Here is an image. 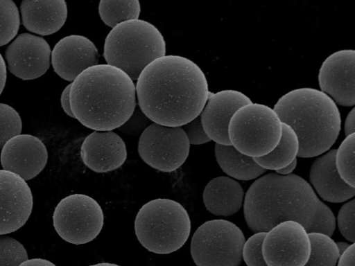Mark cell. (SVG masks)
I'll list each match as a JSON object with an SVG mask.
<instances>
[{
  "mask_svg": "<svg viewBox=\"0 0 355 266\" xmlns=\"http://www.w3.org/2000/svg\"><path fill=\"white\" fill-rule=\"evenodd\" d=\"M135 89L141 112L150 121L168 127H182L200 116L211 94L201 68L175 55H165L148 64Z\"/></svg>",
  "mask_w": 355,
  "mask_h": 266,
  "instance_id": "1",
  "label": "cell"
},
{
  "mask_svg": "<svg viewBox=\"0 0 355 266\" xmlns=\"http://www.w3.org/2000/svg\"><path fill=\"white\" fill-rule=\"evenodd\" d=\"M243 213L254 232L267 231L286 220L300 222L309 233L331 236L336 229L331 209L306 180L295 174L268 173L257 178L245 195Z\"/></svg>",
  "mask_w": 355,
  "mask_h": 266,
  "instance_id": "2",
  "label": "cell"
},
{
  "mask_svg": "<svg viewBox=\"0 0 355 266\" xmlns=\"http://www.w3.org/2000/svg\"><path fill=\"white\" fill-rule=\"evenodd\" d=\"M73 118L94 131H112L123 125L137 106L133 80L108 64H98L80 73L71 83Z\"/></svg>",
  "mask_w": 355,
  "mask_h": 266,
  "instance_id": "3",
  "label": "cell"
},
{
  "mask_svg": "<svg viewBox=\"0 0 355 266\" xmlns=\"http://www.w3.org/2000/svg\"><path fill=\"white\" fill-rule=\"evenodd\" d=\"M273 109L297 135L300 157L321 155L331 148L339 136L341 116L338 107L318 89H292L277 100Z\"/></svg>",
  "mask_w": 355,
  "mask_h": 266,
  "instance_id": "4",
  "label": "cell"
},
{
  "mask_svg": "<svg viewBox=\"0 0 355 266\" xmlns=\"http://www.w3.org/2000/svg\"><path fill=\"white\" fill-rule=\"evenodd\" d=\"M166 55V42L159 29L149 21L132 19L111 29L104 43L107 64L114 66L137 80L151 62Z\"/></svg>",
  "mask_w": 355,
  "mask_h": 266,
  "instance_id": "5",
  "label": "cell"
},
{
  "mask_svg": "<svg viewBox=\"0 0 355 266\" xmlns=\"http://www.w3.org/2000/svg\"><path fill=\"white\" fill-rule=\"evenodd\" d=\"M191 227L184 206L166 198L144 204L135 220L137 240L145 249L157 254H168L180 249L189 237Z\"/></svg>",
  "mask_w": 355,
  "mask_h": 266,
  "instance_id": "6",
  "label": "cell"
},
{
  "mask_svg": "<svg viewBox=\"0 0 355 266\" xmlns=\"http://www.w3.org/2000/svg\"><path fill=\"white\" fill-rule=\"evenodd\" d=\"M282 134V121L268 105L250 103L241 107L228 125L230 144L242 154L261 157L278 144Z\"/></svg>",
  "mask_w": 355,
  "mask_h": 266,
  "instance_id": "7",
  "label": "cell"
},
{
  "mask_svg": "<svg viewBox=\"0 0 355 266\" xmlns=\"http://www.w3.org/2000/svg\"><path fill=\"white\" fill-rule=\"evenodd\" d=\"M245 241L242 230L232 222L208 220L194 232L191 255L197 266H239Z\"/></svg>",
  "mask_w": 355,
  "mask_h": 266,
  "instance_id": "8",
  "label": "cell"
},
{
  "mask_svg": "<svg viewBox=\"0 0 355 266\" xmlns=\"http://www.w3.org/2000/svg\"><path fill=\"white\" fill-rule=\"evenodd\" d=\"M104 223L99 204L85 194H71L62 199L53 214V224L59 236L73 245H83L95 239Z\"/></svg>",
  "mask_w": 355,
  "mask_h": 266,
  "instance_id": "9",
  "label": "cell"
},
{
  "mask_svg": "<svg viewBox=\"0 0 355 266\" xmlns=\"http://www.w3.org/2000/svg\"><path fill=\"white\" fill-rule=\"evenodd\" d=\"M190 143L181 127H168L153 123L141 133L138 152L149 166L171 172L187 160Z\"/></svg>",
  "mask_w": 355,
  "mask_h": 266,
  "instance_id": "10",
  "label": "cell"
},
{
  "mask_svg": "<svg viewBox=\"0 0 355 266\" xmlns=\"http://www.w3.org/2000/svg\"><path fill=\"white\" fill-rule=\"evenodd\" d=\"M310 254L309 232L300 222L283 221L266 231L262 254L268 266H304Z\"/></svg>",
  "mask_w": 355,
  "mask_h": 266,
  "instance_id": "11",
  "label": "cell"
},
{
  "mask_svg": "<svg viewBox=\"0 0 355 266\" xmlns=\"http://www.w3.org/2000/svg\"><path fill=\"white\" fill-rule=\"evenodd\" d=\"M355 51L342 49L328 55L318 71L320 90L338 105L346 107L355 104Z\"/></svg>",
  "mask_w": 355,
  "mask_h": 266,
  "instance_id": "12",
  "label": "cell"
},
{
  "mask_svg": "<svg viewBox=\"0 0 355 266\" xmlns=\"http://www.w3.org/2000/svg\"><path fill=\"white\" fill-rule=\"evenodd\" d=\"M33 206V194L26 181L14 172L0 170V235L22 227Z\"/></svg>",
  "mask_w": 355,
  "mask_h": 266,
  "instance_id": "13",
  "label": "cell"
},
{
  "mask_svg": "<svg viewBox=\"0 0 355 266\" xmlns=\"http://www.w3.org/2000/svg\"><path fill=\"white\" fill-rule=\"evenodd\" d=\"M51 55L50 46L44 38L27 33L19 35L5 52L9 71L24 80L44 75L50 66Z\"/></svg>",
  "mask_w": 355,
  "mask_h": 266,
  "instance_id": "14",
  "label": "cell"
},
{
  "mask_svg": "<svg viewBox=\"0 0 355 266\" xmlns=\"http://www.w3.org/2000/svg\"><path fill=\"white\" fill-rule=\"evenodd\" d=\"M0 158L3 170L14 172L27 181L43 170L47 163L48 152L39 138L20 134L5 143Z\"/></svg>",
  "mask_w": 355,
  "mask_h": 266,
  "instance_id": "15",
  "label": "cell"
},
{
  "mask_svg": "<svg viewBox=\"0 0 355 266\" xmlns=\"http://www.w3.org/2000/svg\"><path fill=\"white\" fill-rule=\"evenodd\" d=\"M252 102L248 96L236 89L211 93L200 115L204 130L211 141L219 145H231L228 137L230 121L237 109Z\"/></svg>",
  "mask_w": 355,
  "mask_h": 266,
  "instance_id": "16",
  "label": "cell"
},
{
  "mask_svg": "<svg viewBox=\"0 0 355 266\" xmlns=\"http://www.w3.org/2000/svg\"><path fill=\"white\" fill-rule=\"evenodd\" d=\"M94 43L85 36L70 35L60 39L51 51L54 71L62 79L73 82L86 69L98 63Z\"/></svg>",
  "mask_w": 355,
  "mask_h": 266,
  "instance_id": "17",
  "label": "cell"
},
{
  "mask_svg": "<svg viewBox=\"0 0 355 266\" xmlns=\"http://www.w3.org/2000/svg\"><path fill=\"white\" fill-rule=\"evenodd\" d=\"M83 163L98 173L113 171L126 160L127 149L122 138L113 131H94L80 148Z\"/></svg>",
  "mask_w": 355,
  "mask_h": 266,
  "instance_id": "18",
  "label": "cell"
},
{
  "mask_svg": "<svg viewBox=\"0 0 355 266\" xmlns=\"http://www.w3.org/2000/svg\"><path fill=\"white\" fill-rule=\"evenodd\" d=\"M336 149H331L312 163L309 179L314 191L324 200L340 203L355 195V188L346 184L339 175L336 164Z\"/></svg>",
  "mask_w": 355,
  "mask_h": 266,
  "instance_id": "19",
  "label": "cell"
},
{
  "mask_svg": "<svg viewBox=\"0 0 355 266\" xmlns=\"http://www.w3.org/2000/svg\"><path fill=\"white\" fill-rule=\"evenodd\" d=\"M21 21L29 31L49 35L58 31L67 17V5L63 0L22 1L20 4Z\"/></svg>",
  "mask_w": 355,
  "mask_h": 266,
  "instance_id": "20",
  "label": "cell"
},
{
  "mask_svg": "<svg viewBox=\"0 0 355 266\" xmlns=\"http://www.w3.org/2000/svg\"><path fill=\"white\" fill-rule=\"evenodd\" d=\"M241 185L232 177L219 176L205 187L203 202L207 210L218 216H230L237 213L244 201Z\"/></svg>",
  "mask_w": 355,
  "mask_h": 266,
  "instance_id": "21",
  "label": "cell"
},
{
  "mask_svg": "<svg viewBox=\"0 0 355 266\" xmlns=\"http://www.w3.org/2000/svg\"><path fill=\"white\" fill-rule=\"evenodd\" d=\"M215 157L222 170L230 177L248 181L259 177L266 170L260 167L254 159L246 156L232 145H215Z\"/></svg>",
  "mask_w": 355,
  "mask_h": 266,
  "instance_id": "22",
  "label": "cell"
},
{
  "mask_svg": "<svg viewBox=\"0 0 355 266\" xmlns=\"http://www.w3.org/2000/svg\"><path fill=\"white\" fill-rule=\"evenodd\" d=\"M300 141L293 128L282 122V134L277 146L266 155L254 158L264 170L277 171L291 164L298 157Z\"/></svg>",
  "mask_w": 355,
  "mask_h": 266,
  "instance_id": "23",
  "label": "cell"
},
{
  "mask_svg": "<svg viewBox=\"0 0 355 266\" xmlns=\"http://www.w3.org/2000/svg\"><path fill=\"white\" fill-rule=\"evenodd\" d=\"M311 254L304 266H336L340 254L336 242L327 233H309Z\"/></svg>",
  "mask_w": 355,
  "mask_h": 266,
  "instance_id": "24",
  "label": "cell"
},
{
  "mask_svg": "<svg viewBox=\"0 0 355 266\" xmlns=\"http://www.w3.org/2000/svg\"><path fill=\"white\" fill-rule=\"evenodd\" d=\"M141 5L138 0H101L98 4L101 20L112 28L121 22L139 19Z\"/></svg>",
  "mask_w": 355,
  "mask_h": 266,
  "instance_id": "25",
  "label": "cell"
},
{
  "mask_svg": "<svg viewBox=\"0 0 355 266\" xmlns=\"http://www.w3.org/2000/svg\"><path fill=\"white\" fill-rule=\"evenodd\" d=\"M354 143L355 133L344 139L336 151L335 164L342 179L355 188L354 181Z\"/></svg>",
  "mask_w": 355,
  "mask_h": 266,
  "instance_id": "26",
  "label": "cell"
},
{
  "mask_svg": "<svg viewBox=\"0 0 355 266\" xmlns=\"http://www.w3.org/2000/svg\"><path fill=\"white\" fill-rule=\"evenodd\" d=\"M19 26V12L15 2L0 0V46L8 44L15 37Z\"/></svg>",
  "mask_w": 355,
  "mask_h": 266,
  "instance_id": "27",
  "label": "cell"
},
{
  "mask_svg": "<svg viewBox=\"0 0 355 266\" xmlns=\"http://www.w3.org/2000/svg\"><path fill=\"white\" fill-rule=\"evenodd\" d=\"M22 121L18 112L10 105L0 103V149L11 138L20 134Z\"/></svg>",
  "mask_w": 355,
  "mask_h": 266,
  "instance_id": "28",
  "label": "cell"
},
{
  "mask_svg": "<svg viewBox=\"0 0 355 266\" xmlns=\"http://www.w3.org/2000/svg\"><path fill=\"white\" fill-rule=\"evenodd\" d=\"M28 259L26 249L20 242L0 236V266H19Z\"/></svg>",
  "mask_w": 355,
  "mask_h": 266,
  "instance_id": "29",
  "label": "cell"
},
{
  "mask_svg": "<svg viewBox=\"0 0 355 266\" xmlns=\"http://www.w3.org/2000/svg\"><path fill=\"white\" fill-rule=\"evenodd\" d=\"M266 231L255 232L245 240L242 249V260L247 266H268L262 254V244Z\"/></svg>",
  "mask_w": 355,
  "mask_h": 266,
  "instance_id": "30",
  "label": "cell"
},
{
  "mask_svg": "<svg viewBox=\"0 0 355 266\" xmlns=\"http://www.w3.org/2000/svg\"><path fill=\"white\" fill-rule=\"evenodd\" d=\"M354 211L355 201L352 199L340 207L337 216V223L340 233L352 243L355 240Z\"/></svg>",
  "mask_w": 355,
  "mask_h": 266,
  "instance_id": "31",
  "label": "cell"
},
{
  "mask_svg": "<svg viewBox=\"0 0 355 266\" xmlns=\"http://www.w3.org/2000/svg\"><path fill=\"white\" fill-rule=\"evenodd\" d=\"M181 127L186 134L190 145H201L211 141L204 130L200 116H197Z\"/></svg>",
  "mask_w": 355,
  "mask_h": 266,
  "instance_id": "32",
  "label": "cell"
},
{
  "mask_svg": "<svg viewBox=\"0 0 355 266\" xmlns=\"http://www.w3.org/2000/svg\"><path fill=\"white\" fill-rule=\"evenodd\" d=\"M150 120L141 112L139 107H135V111L128 121L119 129L128 134H135L150 125Z\"/></svg>",
  "mask_w": 355,
  "mask_h": 266,
  "instance_id": "33",
  "label": "cell"
},
{
  "mask_svg": "<svg viewBox=\"0 0 355 266\" xmlns=\"http://www.w3.org/2000/svg\"><path fill=\"white\" fill-rule=\"evenodd\" d=\"M354 249L353 242L340 254L336 266H354Z\"/></svg>",
  "mask_w": 355,
  "mask_h": 266,
  "instance_id": "34",
  "label": "cell"
},
{
  "mask_svg": "<svg viewBox=\"0 0 355 266\" xmlns=\"http://www.w3.org/2000/svg\"><path fill=\"white\" fill-rule=\"evenodd\" d=\"M70 88L71 83L65 87V88L63 89L60 96V103L63 111L67 114V115L73 118L70 105Z\"/></svg>",
  "mask_w": 355,
  "mask_h": 266,
  "instance_id": "35",
  "label": "cell"
},
{
  "mask_svg": "<svg viewBox=\"0 0 355 266\" xmlns=\"http://www.w3.org/2000/svg\"><path fill=\"white\" fill-rule=\"evenodd\" d=\"M344 132L345 136L355 133V108L353 107L347 114L345 121Z\"/></svg>",
  "mask_w": 355,
  "mask_h": 266,
  "instance_id": "36",
  "label": "cell"
},
{
  "mask_svg": "<svg viewBox=\"0 0 355 266\" xmlns=\"http://www.w3.org/2000/svg\"><path fill=\"white\" fill-rule=\"evenodd\" d=\"M19 266H56L54 263L49 260L44 258H31L28 259L21 263Z\"/></svg>",
  "mask_w": 355,
  "mask_h": 266,
  "instance_id": "37",
  "label": "cell"
},
{
  "mask_svg": "<svg viewBox=\"0 0 355 266\" xmlns=\"http://www.w3.org/2000/svg\"><path fill=\"white\" fill-rule=\"evenodd\" d=\"M7 78V69L5 60L0 53V95L6 85Z\"/></svg>",
  "mask_w": 355,
  "mask_h": 266,
  "instance_id": "38",
  "label": "cell"
},
{
  "mask_svg": "<svg viewBox=\"0 0 355 266\" xmlns=\"http://www.w3.org/2000/svg\"><path fill=\"white\" fill-rule=\"evenodd\" d=\"M297 165V159H295L291 164L286 166L285 168L277 170V174H279L280 175H288L292 174L293 170L296 168Z\"/></svg>",
  "mask_w": 355,
  "mask_h": 266,
  "instance_id": "39",
  "label": "cell"
},
{
  "mask_svg": "<svg viewBox=\"0 0 355 266\" xmlns=\"http://www.w3.org/2000/svg\"><path fill=\"white\" fill-rule=\"evenodd\" d=\"M336 245L340 254L344 252L350 245V244L348 242L342 241L336 242Z\"/></svg>",
  "mask_w": 355,
  "mask_h": 266,
  "instance_id": "40",
  "label": "cell"
},
{
  "mask_svg": "<svg viewBox=\"0 0 355 266\" xmlns=\"http://www.w3.org/2000/svg\"><path fill=\"white\" fill-rule=\"evenodd\" d=\"M89 266H121L117 264L110 263H99Z\"/></svg>",
  "mask_w": 355,
  "mask_h": 266,
  "instance_id": "41",
  "label": "cell"
}]
</instances>
